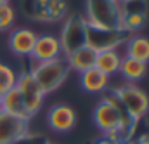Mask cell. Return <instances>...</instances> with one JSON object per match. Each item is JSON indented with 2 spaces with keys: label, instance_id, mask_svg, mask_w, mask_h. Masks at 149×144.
Instances as JSON below:
<instances>
[{
  "label": "cell",
  "instance_id": "15",
  "mask_svg": "<svg viewBox=\"0 0 149 144\" xmlns=\"http://www.w3.org/2000/svg\"><path fill=\"white\" fill-rule=\"evenodd\" d=\"M0 109H3V111L9 113V115H14V116L30 120L28 115H26V111H24L23 97H21V92H19L17 87H12L9 92H5V94L0 97Z\"/></svg>",
  "mask_w": 149,
  "mask_h": 144
},
{
  "label": "cell",
  "instance_id": "8",
  "mask_svg": "<svg viewBox=\"0 0 149 144\" xmlns=\"http://www.w3.org/2000/svg\"><path fill=\"white\" fill-rule=\"evenodd\" d=\"M16 87L21 92L24 111H26L28 118L35 116L38 111L42 109V106H43V97H45V94L42 92V89H40V85L37 83V80L31 76L30 71H24L23 75L17 76Z\"/></svg>",
  "mask_w": 149,
  "mask_h": 144
},
{
  "label": "cell",
  "instance_id": "2",
  "mask_svg": "<svg viewBox=\"0 0 149 144\" xmlns=\"http://www.w3.org/2000/svg\"><path fill=\"white\" fill-rule=\"evenodd\" d=\"M87 24L102 30H121L118 0H87ZM123 31V30H121Z\"/></svg>",
  "mask_w": 149,
  "mask_h": 144
},
{
  "label": "cell",
  "instance_id": "22",
  "mask_svg": "<svg viewBox=\"0 0 149 144\" xmlns=\"http://www.w3.org/2000/svg\"><path fill=\"white\" fill-rule=\"evenodd\" d=\"M95 144H116V143H113V141H109L108 137H102V139H99V141H97Z\"/></svg>",
  "mask_w": 149,
  "mask_h": 144
},
{
  "label": "cell",
  "instance_id": "14",
  "mask_svg": "<svg viewBox=\"0 0 149 144\" xmlns=\"http://www.w3.org/2000/svg\"><path fill=\"white\" fill-rule=\"evenodd\" d=\"M95 57H97V52L85 45V47L74 50L73 54H70L66 57V63H68L70 70L83 73L87 70H90V68H95Z\"/></svg>",
  "mask_w": 149,
  "mask_h": 144
},
{
  "label": "cell",
  "instance_id": "5",
  "mask_svg": "<svg viewBox=\"0 0 149 144\" xmlns=\"http://www.w3.org/2000/svg\"><path fill=\"white\" fill-rule=\"evenodd\" d=\"M114 97L118 99L120 106L123 109V113L134 122L137 123L141 118H144L149 111V97L148 94L139 89L134 83H127L120 89L114 90Z\"/></svg>",
  "mask_w": 149,
  "mask_h": 144
},
{
  "label": "cell",
  "instance_id": "10",
  "mask_svg": "<svg viewBox=\"0 0 149 144\" xmlns=\"http://www.w3.org/2000/svg\"><path fill=\"white\" fill-rule=\"evenodd\" d=\"M63 50H61V43L59 38L50 33H43V35H37V42L31 52V61L37 63H45V61H52L61 57Z\"/></svg>",
  "mask_w": 149,
  "mask_h": 144
},
{
  "label": "cell",
  "instance_id": "6",
  "mask_svg": "<svg viewBox=\"0 0 149 144\" xmlns=\"http://www.w3.org/2000/svg\"><path fill=\"white\" fill-rule=\"evenodd\" d=\"M127 40H128V33L121 30H102L85 24V45L95 52L118 50L121 45H125Z\"/></svg>",
  "mask_w": 149,
  "mask_h": 144
},
{
  "label": "cell",
  "instance_id": "4",
  "mask_svg": "<svg viewBox=\"0 0 149 144\" xmlns=\"http://www.w3.org/2000/svg\"><path fill=\"white\" fill-rule=\"evenodd\" d=\"M23 14L38 23H59L68 12L66 0H23Z\"/></svg>",
  "mask_w": 149,
  "mask_h": 144
},
{
  "label": "cell",
  "instance_id": "11",
  "mask_svg": "<svg viewBox=\"0 0 149 144\" xmlns=\"http://www.w3.org/2000/svg\"><path fill=\"white\" fill-rule=\"evenodd\" d=\"M47 123L54 132H70L76 125V113L68 104H56L47 113Z\"/></svg>",
  "mask_w": 149,
  "mask_h": 144
},
{
  "label": "cell",
  "instance_id": "18",
  "mask_svg": "<svg viewBox=\"0 0 149 144\" xmlns=\"http://www.w3.org/2000/svg\"><path fill=\"white\" fill-rule=\"evenodd\" d=\"M120 73L128 82H137V80L144 78V75H146V64L141 63V61H135L132 57L123 56L121 64H120Z\"/></svg>",
  "mask_w": 149,
  "mask_h": 144
},
{
  "label": "cell",
  "instance_id": "1",
  "mask_svg": "<svg viewBox=\"0 0 149 144\" xmlns=\"http://www.w3.org/2000/svg\"><path fill=\"white\" fill-rule=\"evenodd\" d=\"M94 122L97 125L99 130H102L104 134L109 132H120L121 139H128L125 132H130V123H134L120 106L118 99L114 97V94L106 96L94 109Z\"/></svg>",
  "mask_w": 149,
  "mask_h": 144
},
{
  "label": "cell",
  "instance_id": "3",
  "mask_svg": "<svg viewBox=\"0 0 149 144\" xmlns=\"http://www.w3.org/2000/svg\"><path fill=\"white\" fill-rule=\"evenodd\" d=\"M31 76L37 80V83L40 85L42 92L47 96L54 90H57L64 80L70 75V66L66 63V59H52V61H45V63H37L31 66Z\"/></svg>",
  "mask_w": 149,
  "mask_h": 144
},
{
  "label": "cell",
  "instance_id": "16",
  "mask_svg": "<svg viewBox=\"0 0 149 144\" xmlns=\"http://www.w3.org/2000/svg\"><path fill=\"white\" fill-rule=\"evenodd\" d=\"M125 56L132 57L135 61H141L144 64L149 63V38L146 36H128V40L125 42Z\"/></svg>",
  "mask_w": 149,
  "mask_h": 144
},
{
  "label": "cell",
  "instance_id": "13",
  "mask_svg": "<svg viewBox=\"0 0 149 144\" xmlns=\"http://www.w3.org/2000/svg\"><path fill=\"white\" fill-rule=\"evenodd\" d=\"M80 85L88 94H99L104 92L109 85V76L99 71L97 68H90L87 71L80 73Z\"/></svg>",
  "mask_w": 149,
  "mask_h": 144
},
{
  "label": "cell",
  "instance_id": "7",
  "mask_svg": "<svg viewBox=\"0 0 149 144\" xmlns=\"http://www.w3.org/2000/svg\"><path fill=\"white\" fill-rule=\"evenodd\" d=\"M85 24L87 23L81 16H70L63 23L59 43H61V50L66 57L70 54H73L74 50L85 47Z\"/></svg>",
  "mask_w": 149,
  "mask_h": 144
},
{
  "label": "cell",
  "instance_id": "25",
  "mask_svg": "<svg viewBox=\"0 0 149 144\" xmlns=\"http://www.w3.org/2000/svg\"><path fill=\"white\" fill-rule=\"evenodd\" d=\"M118 2H123V0H118Z\"/></svg>",
  "mask_w": 149,
  "mask_h": 144
},
{
  "label": "cell",
  "instance_id": "21",
  "mask_svg": "<svg viewBox=\"0 0 149 144\" xmlns=\"http://www.w3.org/2000/svg\"><path fill=\"white\" fill-rule=\"evenodd\" d=\"M135 144H149V136L148 134H142V136L135 141Z\"/></svg>",
  "mask_w": 149,
  "mask_h": 144
},
{
  "label": "cell",
  "instance_id": "19",
  "mask_svg": "<svg viewBox=\"0 0 149 144\" xmlns=\"http://www.w3.org/2000/svg\"><path fill=\"white\" fill-rule=\"evenodd\" d=\"M16 82H17L16 71H14L10 66L0 63V97H2L5 92H9L12 87H16Z\"/></svg>",
  "mask_w": 149,
  "mask_h": 144
},
{
  "label": "cell",
  "instance_id": "24",
  "mask_svg": "<svg viewBox=\"0 0 149 144\" xmlns=\"http://www.w3.org/2000/svg\"><path fill=\"white\" fill-rule=\"evenodd\" d=\"M5 3H9V0H0V5H5Z\"/></svg>",
  "mask_w": 149,
  "mask_h": 144
},
{
  "label": "cell",
  "instance_id": "17",
  "mask_svg": "<svg viewBox=\"0 0 149 144\" xmlns=\"http://www.w3.org/2000/svg\"><path fill=\"white\" fill-rule=\"evenodd\" d=\"M123 56L118 50H104V52H97L95 57V68L104 75L111 76L114 73L120 71V64H121Z\"/></svg>",
  "mask_w": 149,
  "mask_h": 144
},
{
  "label": "cell",
  "instance_id": "12",
  "mask_svg": "<svg viewBox=\"0 0 149 144\" xmlns=\"http://www.w3.org/2000/svg\"><path fill=\"white\" fill-rule=\"evenodd\" d=\"M37 42V33L30 28H16L9 35V49L19 57H30Z\"/></svg>",
  "mask_w": 149,
  "mask_h": 144
},
{
  "label": "cell",
  "instance_id": "9",
  "mask_svg": "<svg viewBox=\"0 0 149 144\" xmlns=\"http://www.w3.org/2000/svg\"><path fill=\"white\" fill-rule=\"evenodd\" d=\"M28 134V120L0 109V144H17Z\"/></svg>",
  "mask_w": 149,
  "mask_h": 144
},
{
  "label": "cell",
  "instance_id": "23",
  "mask_svg": "<svg viewBox=\"0 0 149 144\" xmlns=\"http://www.w3.org/2000/svg\"><path fill=\"white\" fill-rule=\"evenodd\" d=\"M120 144H135V141H132V139H125V141H121Z\"/></svg>",
  "mask_w": 149,
  "mask_h": 144
},
{
  "label": "cell",
  "instance_id": "20",
  "mask_svg": "<svg viewBox=\"0 0 149 144\" xmlns=\"http://www.w3.org/2000/svg\"><path fill=\"white\" fill-rule=\"evenodd\" d=\"M14 21H16V12H14V9H12L9 3L0 5V31L9 30V28L14 24Z\"/></svg>",
  "mask_w": 149,
  "mask_h": 144
}]
</instances>
